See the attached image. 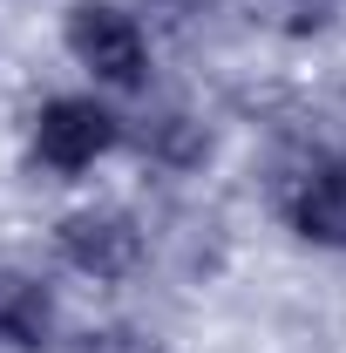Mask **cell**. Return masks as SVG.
<instances>
[{"label": "cell", "mask_w": 346, "mask_h": 353, "mask_svg": "<svg viewBox=\"0 0 346 353\" xmlns=\"http://www.w3.org/2000/svg\"><path fill=\"white\" fill-rule=\"evenodd\" d=\"M82 353H156L143 333H130V326H109V333H88Z\"/></svg>", "instance_id": "obj_6"}, {"label": "cell", "mask_w": 346, "mask_h": 353, "mask_svg": "<svg viewBox=\"0 0 346 353\" xmlns=\"http://www.w3.org/2000/svg\"><path fill=\"white\" fill-rule=\"evenodd\" d=\"M61 259L88 272V279H123L136 259H143V231L116 211H75L61 224Z\"/></svg>", "instance_id": "obj_3"}, {"label": "cell", "mask_w": 346, "mask_h": 353, "mask_svg": "<svg viewBox=\"0 0 346 353\" xmlns=\"http://www.w3.org/2000/svg\"><path fill=\"white\" fill-rule=\"evenodd\" d=\"M0 340H14V347H28V353L48 340V292L34 279L0 272Z\"/></svg>", "instance_id": "obj_5"}, {"label": "cell", "mask_w": 346, "mask_h": 353, "mask_svg": "<svg viewBox=\"0 0 346 353\" xmlns=\"http://www.w3.org/2000/svg\"><path fill=\"white\" fill-rule=\"evenodd\" d=\"M292 224L312 245H346V163H326L299 183L292 197Z\"/></svg>", "instance_id": "obj_4"}, {"label": "cell", "mask_w": 346, "mask_h": 353, "mask_svg": "<svg viewBox=\"0 0 346 353\" xmlns=\"http://www.w3.org/2000/svg\"><path fill=\"white\" fill-rule=\"evenodd\" d=\"M68 54H75L82 68H95L102 82H123V88L143 82V34H136L130 14L109 7V0L68 7Z\"/></svg>", "instance_id": "obj_1"}, {"label": "cell", "mask_w": 346, "mask_h": 353, "mask_svg": "<svg viewBox=\"0 0 346 353\" xmlns=\"http://www.w3.org/2000/svg\"><path fill=\"white\" fill-rule=\"evenodd\" d=\"M109 143H116V116L102 102H82V95L48 102L41 123H34V157L48 170H88Z\"/></svg>", "instance_id": "obj_2"}]
</instances>
